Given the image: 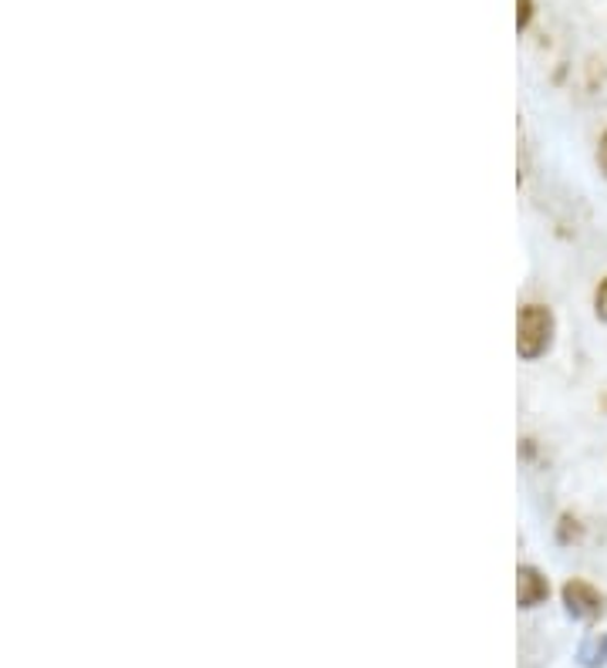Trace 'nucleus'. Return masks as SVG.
<instances>
[{"mask_svg": "<svg viewBox=\"0 0 607 668\" xmlns=\"http://www.w3.org/2000/svg\"><path fill=\"white\" fill-rule=\"evenodd\" d=\"M553 331H557V321L550 307L544 304H526L516 318V351L520 359L526 362H537L540 355H547L550 344H553Z\"/></svg>", "mask_w": 607, "mask_h": 668, "instance_id": "obj_1", "label": "nucleus"}, {"mask_svg": "<svg viewBox=\"0 0 607 668\" xmlns=\"http://www.w3.org/2000/svg\"><path fill=\"white\" fill-rule=\"evenodd\" d=\"M563 605H567V614H574L577 621H597L607 611V598L597 591L594 584H587L581 577L563 584Z\"/></svg>", "mask_w": 607, "mask_h": 668, "instance_id": "obj_2", "label": "nucleus"}, {"mask_svg": "<svg viewBox=\"0 0 607 668\" xmlns=\"http://www.w3.org/2000/svg\"><path fill=\"white\" fill-rule=\"evenodd\" d=\"M516 598L520 608H537L550 598V584L537 567H520L516 571Z\"/></svg>", "mask_w": 607, "mask_h": 668, "instance_id": "obj_3", "label": "nucleus"}, {"mask_svg": "<svg viewBox=\"0 0 607 668\" xmlns=\"http://www.w3.org/2000/svg\"><path fill=\"white\" fill-rule=\"evenodd\" d=\"M581 665L584 668H600L607 665V635H591L581 648Z\"/></svg>", "mask_w": 607, "mask_h": 668, "instance_id": "obj_4", "label": "nucleus"}, {"mask_svg": "<svg viewBox=\"0 0 607 668\" xmlns=\"http://www.w3.org/2000/svg\"><path fill=\"white\" fill-rule=\"evenodd\" d=\"M594 314L600 321H607V278L597 284V291H594Z\"/></svg>", "mask_w": 607, "mask_h": 668, "instance_id": "obj_5", "label": "nucleus"}, {"mask_svg": "<svg viewBox=\"0 0 607 668\" xmlns=\"http://www.w3.org/2000/svg\"><path fill=\"white\" fill-rule=\"evenodd\" d=\"M516 24L520 27H526V24H530V14H534V8H530V0H516Z\"/></svg>", "mask_w": 607, "mask_h": 668, "instance_id": "obj_6", "label": "nucleus"}, {"mask_svg": "<svg viewBox=\"0 0 607 668\" xmlns=\"http://www.w3.org/2000/svg\"><path fill=\"white\" fill-rule=\"evenodd\" d=\"M597 166H600V173L607 176V132H604L600 142H597Z\"/></svg>", "mask_w": 607, "mask_h": 668, "instance_id": "obj_7", "label": "nucleus"}]
</instances>
